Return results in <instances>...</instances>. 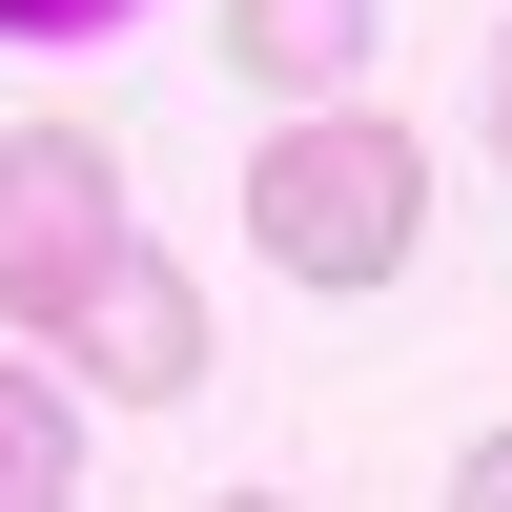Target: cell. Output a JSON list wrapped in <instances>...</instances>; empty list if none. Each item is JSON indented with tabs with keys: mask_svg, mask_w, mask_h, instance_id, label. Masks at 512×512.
<instances>
[{
	"mask_svg": "<svg viewBox=\"0 0 512 512\" xmlns=\"http://www.w3.org/2000/svg\"><path fill=\"white\" fill-rule=\"evenodd\" d=\"M410 226H431V144L410 123H369V103H308V123H267L246 144V246H267L287 287H390L410 267Z\"/></svg>",
	"mask_w": 512,
	"mask_h": 512,
	"instance_id": "1",
	"label": "cell"
},
{
	"mask_svg": "<svg viewBox=\"0 0 512 512\" xmlns=\"http://www.w3.org/2000/svg\"><path fill=\"white\" fill-rule=\"evenodd\" d=\"M123 246H144V226H123V144H103V123H21V144H0V328L41 349Z\"/></svg>",
	"mask_w": 512,
	"mask_h": 512,
	"instance_id": "2",
	"label": "cell"
},
{
	"mask_svg": "<svg viewBox=\"0 0 512 512\" xmlns=\"http://www.w3.org/2000/svg\"><path fill=\"white\" fill-rule=\"evenodd\" d=\"M41 349H62L82 390H123V410H185V390H205V287L164 267V246H123V267L82 287V308L41 328Z\"/></svg>",
	"mask_w": 512,
	"mask_h": 512,
	"instance_id": "3",
	"label": "cell"
},
{
	"mask_svg": "<svg viewBox=\"0 0 512 512\" xmlns=\"http://www.w3.org/2000/svg\"><path fill=\"white\" fill-rule=\"evenodd\" d=\"M226 62L308 123V103H349V82H369V0H226Z\"/></svg>",
	"mask_w": 512,
	"mask_h": 512,
	"instance_id": "4",
	"label": "cell"
},
{
	"mask_svg": "<svg viewBox=\"0 0 512 512\" xmlns=\"http://www.w3.org/2000/svg\"><path fill=\"white\" fill-rule=\"evenodd\" d=\"M0 512H82V410L41 349H0Z\"/></svg>",
	"mask_w": 512,
	"mask_h": 512,
	"instance_id": "5",
	"label": "cell"
},
{
	"mask_svg": "<svg viewBox=\"0 0 512 512\" xmlns=\"http://www.w3.org/2000/svg\"><path fill=\"white\" fill-rule=\"evenodd\" d=\"M103 21H144V0H0V41H103Z\"/></svg>",
	"mask_w": 512,
	"mask_h": 512,
	"instance_id": "6",
	"label": "cell"
},
{
	"mask_svg": "<svg viewBox=\"0 0 512 512\" xmlns=\"http://www.w3.org/2000/svg\"><path fill=\"white\" fill-rule=\"evenodd\" d=\"M451 512H512V431H472V451H451Z\"/></svg>",
	"mask_w": 512,
	"mask_h": 512,
	"instance_id": "7",
	"label": "cell"
},
{
	"mask_svg": "<svg viewBox=\"0 0 512 512\" xmlns=\"http://www.w3.org/2000/svg\"><path fill=\"white\" fill-rule=\"evenodd\" d=\"M492 164H512V41H492Z\"/></svg>",
	"mask_w": 512,
	"mask_h": 512,
	"instance_id": "8",
	"label": "cell"
},
{
	"mask_svg": "<svg viewBox=\"0 0 512 512\" xmlns=\"http://www.w3.org/2000/svg\"><path fill=\"white\" fill-rule=\"evenodd\" d=\"M205 512H287V492H205Z\"/></svg>",
	"mask_w": 512,
	"mask_h": 512,
	"instance_id": "9",
	"label": "cell"
}]
</instances>
